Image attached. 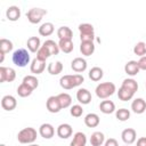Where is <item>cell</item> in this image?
I'll return each instance as SVG.
<instances>
[{
    "instance_id": "9",
    "label": "cell",
    "mask_w": 146,
    "mask_h": 146,
    "mask_svg": "<svg viewBox=\"0 0 146 146\" xmlns=\"http://www.w3.org/2000/svg\"><path fill=\"white\" fill-rule=\"evenodd\" d=\"M17 106V100L11 95H6L1 99V107L5 111H13Z\"/></svg>"
},
{
    "instance_id": "37",
    "label": "cell",
    "mask_w": 146,
    "mask_h": 146,
    "mask_svg": "<svg viewBox=\"0 0 146 146\" xmlns=\"http://www.w3.org/2000/svg\"><path fill=\"white\" fill-rule=\"evenodd\" d=\"M122 87H125V88L130 89L133 92H136L138 90V83L133 79H124L123 82H122Z\"/></svg>"
},
{
    "instance_id": "19",
    "label": "cell",
    "mask_w": 146,
    "mask_h": 146,
    "mask_svg": "<svg viewBox=\"0 0 146 146\" xmlns=\"http://www.w3.org/2000/svg\"><path fill=\"white\" fill-rule=\"evenodd\" d=\"M100 119L96 113H89L84 116V124L89 128H95L99 124Z\"/></svg>"
},
{
    "instance_id": "3",
    "label": "cell",
    "mask_w": 146,
    "mask_h": 146,
    "mask_svg": "<svg viewBox=\"0 0 146 146\" xmlns=\"http://www.w3.org/2000/svg\"><path fill=\"white\" fill-rule=\"evenodd\" d=\"M115 84L113 82H103V83H99L97 87H96V95L98 98H102V99H105L110 96H112L114 92H115Z\"/></svg>"
},
{
    "instance_id": "41",
    "label": "cell",
    "mask_w": 146,
    "mask_h": 146,
    "mask_svg": "<svg viewBox=\"0 0 146 146\" xmlns=\"http://www.w3.org/2000/svg\"><path fill=\"white\" fill-rule=\"evenodd\" d=\"M138 66H139L140 70L146 71V56H143V57L139 58V60H138Z\"/></svg>"
},
{
    "instance_id": "30",
    "label": "cell",
    "mask_w": 146,
    "mask_h": 146,
    "mask_svg": "<svg viewBox=\"0 0 146 146\" xmlns=\"http://www.w3.org/2000/svg\"><path fill=\"white\" fill-rule=\"evenodd\" d=\"M57 97H58V99H59V103H60L62 108H66V107H68V106L72 104V97H71L67 92L58 94Z\"/></svg>"
},
{
    "instance_id": "2",
    "label": "cell",
    "mask_w": 146,
    "mask_h": 146,
    "mask_svg": "<svg viewBox=\"0 0 146 146\" xmlns=\"http://www.w3.org/2000/svg\"><path fill=\"white\" fill-rule=\"evenodd\" d=\"M30 54L26 49L19 48L14 51L13 54V63L18 67H24L30 63Z\"/></svg>"
},
{
    "instance_id": "46",
    "label": "cell",
    "mask_w": 146,
    "mask_h": 146,
    "mask_svg": "<svg viewBox=\"0 0 146 146\" xmlns=\"http://www.w3.org/2000/svg\"><path fill=\"white\" fill-rule=\"evenodd\" d=\"M145 84H146V82H145Z\"/></svg>"
},
{
    "instance_id": "21",
    "label": "cell",
    "mask_w": 146,
    "mask_h": 146,
    "mask_svg": "<svg viewBox=\"0 0 146 146\" xmlns=\"http://www.w3.org/2000/svg\"><path fill=\"white\" fill-rule=\"evenodd\" d=\"M26 46L31 52H38V50L41 48V42L38 36H31L27 39Z\"/></svg>"
},
{
    "instance_id": "16",
    "label": "cell",
    "mask_w": 146,
    "mask_h": 146,
    "mask_svg": "<svg viewBox=\"0 0 146 146\" xmlns=\"http://www.w3.org/2000/svg\"><path fill=\"white\" fill-rule=\"evenodd\" d=\"M6 16L9 21L15 22L21 17V9L17 6H9L6 10Z\"/></svg>"
},
{
    "instance_id": "10",
    "label": "cell",
    "mask_w": 146,
    "mask_h": 146,
    "mask_svg": "<svg viewBox=\"0 0 146 146\" xmlns=\"http://www.w3.org/2000/svg\"><path fill=\"white\" fill-rule=\"evenodd\" d=\"M76 99L79 100V103H81L82 105H87L91 102V94L88 89L86 88H80L76 91Z\"/></svg>"
},
{
    "instance_id": "5",
    "label": "cell",
    "mask_w": 146,
    "mask_h": 146,
    "mask_svg": "<svg viewBox=\"0 0 146 146\" xmlns=\"http://www.w3.org/2000/svg\"><path fill=\"white\" fill-rule=\"evenodd\" d=\"M79 31H80V39L81 42L84 41H92L95 40V32H94V26L89 23H82L79 25Z\"/></svg>"
},
{
    "instance_id": "13",
    "label": "cell",
    "mask_w": 146,
    "mask_h": 146,
    "mask_svg": "<svg viewBox=\"0 0 146 146\" xmlns=\"http://www.w3.org/2000/svg\"><path fill=\"white\" fill-rule=\"evenodd\" d=\"M71 67H72V70L74 72L81 73V72L86 71V68H87V60L84 58H82V57H76V58H74L72 60Z\"/></svg>"
},
{
    "instance_id": "36",
    "label": "cell",
    "mask_w": 146,
    "mask_h": 146,
    "mask_svg": "<svg viewBox=\"0 0 146 146\" xmlns=\"http://www.w3.org/2000/svg\"><path fill=\"white\" fill-rule=\"evenodd\" d=\"M133 52L135 55L139 56V57H143V56H146V43L145 42H137L133 47Z\"/></svg>"
},
{
    "instance_id": "33",
    "label": "cell",
    "mask_w": 146,
    "mask_h": 146,
    "mask_svg": "<svg viewBox=\"0 0 146 146\" xmlns=\"http://www.w3.org/2000/svg\"><path fill=\"white\" fill-rule=\"evenodd\" d=\"M13 42L8 39H5L2 38L0 40V52L1 54H6V52H9L11 49H13Z\"/></svg>"
},
{
    "instance_id": "17",
    "label": "cell",
    "mask_w": 146,
    "mask_h": 146,
    "mask_svg": "<svg viewBox=\"0 0 146 146\" xmlns=\"http://www.w3.org/2000/svg\"><path fill=\"white\" fill-rule=\"evenodd\" d=\"M131 110L137 114L144 113L146 111V102L143 98H136L131 104Z\"/></svg>"
},
{
    "instance_id": "22",
    "label": "cell",
    "mask_w": 146,
    "mask_h": 146,
    "mask_svg": "<svg viewBox=\"0 0 146 146\" xmlns=\"http://www.w3.org/2000/svg\"><path fill=\"white\" fill-rule=\"evenodd\" d=\"M80 51L84 56H91L95 51V44L92 41H84L80 44Z\"/></svg>"
},
{
    "instance_id": "12",
    "label": "cell",
    "mask_w": 146,
    "mask_h": 146,
    "mask_svg": "<svg viewBox=\"0 0 146 146\" xmlns=\"http://www.w3.org/2000/svg\"><path fill=\"white\" fill-rule=\"evenodd\" d=\"M72 133H73V130L68 123H62L57 128V136L62 139H67L68 137L72 136Z\"/></svg>"
},
{
    "instance_id": "44",
    "label": "cell",
    "mask_w": 146,
    "mask_h": 146,
    "mask_svg": "<svg viewBox=\"0 0 146 146\" xmlns=\"http://www.w3.org/2000/svg\"><path fill=\"white\" fill-rule=\"evenodd\" d=\"M29 146H39V145H36V144H31V145H29Z\"/></svg>"
},
{
    "instance_id": "40",
    "label": "cell",
    "mask_w": 146,
    "mask_h": 146,
    "mask_svg": "<svg viewBox=\"0 0 146 146\" xmlns=\"http://www.w3.org/2000/svg\"><path fill=\"white\" fill-rule=\"evenodd\" d=\"M70 113H71L72 116H74V117H79V116L82 115V113H83V108H82L81 105H78V104H76V105H73V106L71 107Z\"/></svg>"
},
{
    "instance_id": "26",
    "label": "cell",
    "mask_w": 146,
    "mask_h": 146,
    "mask_svg": "<svg viewBox=\"0 0 146 146\" xmlns=\"http://www.w3.org/2000/svg\"><path fill=\"white\" fill-rule=\"evenodd\" d=\"M54 30H55L54 24L50 22H46V23L41 24V26L39 27V34L42 36H48V35L52 34Z\"/></svg>"
},
{
    "instance_id": "35",
    "label": "cell",
    "mask_w": 146,
    "mask_h": 146,
    "mask_svg": "<svg viewBox=\"0 0 146 146\" xmlns=\"http://www.w3.org/2000/svg\"><path fill=\"white\" fill-rule=\"evenodd\" d=\"M32 91H33V89L32 88H30L27 84H25V83H21L19 86H18V88H17V94H18V96H21V97H27V96H30L31 94H32Z\"/></svg>"
},
{
    "instance_id": "23",
    "label": "cell",
    "mask_w": 146,
    "mask_h": 146,
    "mask_svg": "<svg viewBox=\"0 0 146 146\" xmlns=\"http://www.w3.org/2000/svg\"><path fill=\"white\" fill-rule=\"evenodd\" d=\"M139 70H140V68H139V66H138V62H136V60H129V62L124 65V71H125V73H127L128 75H131V76L138 74Z\"/></svg>"
},
{
    "instance_id": "8",
    "label": "cell",
    "mask_w": 146,
    "mask_h": 146,
    "mask_svg": "<svg viewBox=\"0 0 146 146\" xmlns=\"http://www.w3.org/2000/svg\"><path fill=\"white\" fill-rule=\"evenodd\" d=\"M46 106L50 113H58L62 110V106L57 96H50L46 102Z\"/></svg>"
},
{
    "instance_id": "29",
    "label": "cell",
    "mask_w": 146,
    "mask_h": 146,
    "mask_svg": "<svg viewBox=\"0 0 146 146\" xmlns=\"http://www.w3.org/2000/svg\"><path fill=\"white\" fill-rule=\"evenodd\" d=\"M42 46H44L48 49V51L50 52V55H57L59 52V46L54 40H46Z\"/></svg>"
},
{
    "instance_id": "32",
    "label": "cell",
    "mask_w": 146,
    "mask_h": 146,
    "mask_svg": "<svg viewBox=\"0 0 146 146\" xmlns=\"http://www.w3.org/2000/svg\"><path fill=\"white\" fill-rule=\"evenodd\" d=\"M58 46H59V49H60L63 52H65V54L71 52V51L73 50V48H74L72 40H59Z\"/></svg>"
},
{
    "instance_id": "1",
    "label": "cell",
    "mask_w": 146,
    "mask_h": 146,
    "mask_svg": "<svg viewBox=\"0 0 146 146\" xmlns=\"http://www.w3.org/2000/svg\"><path fill=\"white\" fill-rule=\"evenodd\" d=\"M83 81H84V78L81 74H72V75L67 74L59 79V84L62 88L68 90V89H73L80 86Z\"/></svg>"
},
{
    "instance_id": "20",
    "label": "cell",
    "mask_w": 146,
    "mask_h": 146,
    "mask_svg": "<svg viewBox=\"0 0 146 146\" xmlns=\"http://www.w3.org/2000/svg\"><path fill=\"white\" fill-rule=\"evenodd\" d=\"M57 36L59 38V40H72L73 32L68 26H60L57 30Z\"/></svg>"
},
{
    "instance_id": "7",
    "label": "cell",
    "mask_w": 146,
    "mask_h": 146,
    "mask_svg": "<svg viewBox=\"0 0 146 146\" xmlns=\"http://www.w3.org/2000/svg\"><path fill=\"white\" fill-rule=\"evenodd\" d=\"M16 78V72L14 68L11 67H5L1 66L0 67V82H11L14 81Z\"/></svg>"
},
{
    "instance_id": "28",
    "label": "cell",
    "mask_w": 146,
    "mask_h": 146,
    "mask_svg": "<svg viewBox=\"0 0 146 146\" xmlns=\"http://www.w3.org/2000/svg\"><path fill=\"white\" fill-rule=\"evenodd\" d=\"M133 95H135L133 91H131L130 89H128V88H125V87H122V86H121V88H120L119 91H117V97H119L121 100H123V102L130 100V99L133 97Z\"/></svg>"
},
{
    "instance_id": "27",
    "label": "cell",
    "mask_w": 146,
    "mask_h": 146,
    "mask_svg": "<svg viewBox=\"0 0 146 146\" xmlns=\"http://www.w3.org/2000/svg\"><path fill=\"white\" fill-rule=\"evenodd\" d=\"M47 71L51 75H57L63 71V64L60 62H51L48 64Z\"/></svg>"
},
{
    "instance_id": "39",
    "label": "cell",
    "mask_w": 146,
    "mask_h": 146,
    "mask_svg": "<svg viewBox=\"0 0 146 146\" xmlns=\"http://www.w3.org/2000/svg\"><path fill=\"white\" fill-rule=\"evenodd\" d=\"M49 56H51V55H50V52L48 51V49H47L44 46H41V48H40V49L38 50V52H36V58L40 59V60L46 62V59H47Z\"/></svg>"
},
{
    "instance_id": "34",
    "label": "cell",
    "mask_w": 146,
    "mask_h": 146,
    "mask_svg": "<svg viewBox=\"0 0 146 146\" xmlns=\"http://www.w3.org/2000/svg\"><path fill=\"white\" fill-rule=\"evenodd\" d=\"M23 83L27 84L30 88H32V89L34 90V89H36L38 86H39V80H38L34 75H26V76H24V79H23Z\"/></svg>"
},
{
    "instance_id": "43",
    "label": "cell",
    "mask_w": 146,
    "mask_h": 146,
    "mask_svg": "<svg viewBox=\"0 0 146 146\" xmlns=\"http://www.w3.org/2000/svg\"><path fill=\"white\" fill-rule=\"evenodd\" d=\"M137 146H146V137H140L137 140Z\"/></svg>"
},
{
    "instance_id": "38",
    "label": "cell",
    "mask_w": 146,
    "mask_h": 146,
    "mask_svg": "<svg viewBox=\"0 0 146 146\" xmlns=\"http://www.w3.org/2000/svg\"><path fill=\"white\" fill-rule=\"evenodd\" d=\"M115 115H116V119L120 120V121H127L129 117H130V111L127 110V108H120L115 112Z\"/></svg>"
},
{
    "instance_id": "42",
    "label": "cell",
    "mask_w": 146,
    "mask_h": 146,
    "mask_svg": "<svg viewBox=\"0 0 146 146\" xmlns=\"http://www.w3.org/2000/svg\"><path fill=\"white\" fill-rule=\"evenodd\" d=\"M104 146H119V144H117V140H116V139H114V138H108V139L105 141Z\"/></svg>"
},
{
    "instance_id": "4",
    "label": "cell",
    "mask_w": 146,
    "mask_h": 146,
    "mask_svg": "<svg viewBox=\"0 0 146 146\" xmlns=\"http://www.w3.org/2000/svg\"><path fill=\"white\" fill-rule=\"evenodd\" d=\"M35 139H36V130L31 127L24 128L17 133V140L21 144H32Z\"/></svg>"
},
{
    "instance_id": "15",
    "label": "cell",
    "mask_w": 146,
    "mask_h": 146,
    "mask_svg": "<svg viewBox=\"0 0 146 146\" xmlns=\"http://www.w3.org/2000/svg\"><path fill=\"white\" fill-rule=\"evenodd\" d=\"M44 68H46V62L40 60L36 57L31 62L30 70H31L32 73H34V74H41L44 71Z\"/></svg>"
},
{
    "instance_id": "24",
    "label": "cell",
    "mask_w": 146,
    "mask_h": 146,
    "mask_svg": "<svg viewBox=\"0 0 146 146\" xmlns=\"http://www.w3.org/2000/svg\"><path fill=\"white\" fill-rule=\"evenodd\" d=\"M105 141V136L103 132L100 131H95L91 133V137H90V144L91 146H100L103 145Z\"/></svg>"
},
{
    "instance_id": "14",
    "label": "cell",
    "mask_w": 146,
    "mask_h": 146,
    "mask_svg": "<svg viewBox=\"0 0 146 146\" xmlns=\"http://www.w3.org/2000/svg\"><path fill=\"white\" fill-rule=\"evenodd\" d=\"M121 137H122V140H123L125 144L130 145V144L135 143L136 137H137V133H136V130H135V129H132V128H127V129H124V130L122 131Z\"/></svg>"
},
{
    "instance_id": "11",
    "label": "cell",
    "mask_w": 146,
    "mask_h": 146,
    "mask_svg": "<svg viewBox=\"0 0 146 146\" xmlns=\"http://www.w3.org/2000/svg\"><path fill=\"white\" fill-rule=\"evenodd\" d=\"M39 133L44 139H50L55 135V129L50 123H42L39 128Z\"/></svg>"
},
{
    "instance_id": "45",
    "label": "cell",
    "mask_w": 146,
    "mask_h": 146,
    "mask_svg": "<svg viewBox=\"0 0 146 146\" xmlns=\"http://www.w3.org/2000/svg\"><path fill=\"white\" fill-rule=\"evenodd\" d=\"M0 146H6V145H5V144H1V145H0Z\"/></svg>"
},
{
    "instance_id": "18",
    "label": "cell",
    "mask_w": 146,
    "mask_h": 146,
    "mask_svg": "<svg viewBox=\"0 0 146 146\" xmlns=\"http://www.w3.org/2000/svg\"><path fill=\"white\" fill-rule=\"evenodd\" d=\"M86 143H87V136L83 132L78 131L74 133L70 146H86Z\"/></svg>"
},
{
    "instance_id": "25",
    "label": "cell",
    "mask_w": 146,
    "mask_h": 146,
    "mask_svg": "<svg viewBox=\"0 0 146 146\" xmlns=\"http://www.w3.org/2000/svg\"><path fill=\"white\" fill-rule=\"evenodd\" d=\"M99 110L104 114H111L115 111V104L112 100H103L99 104Z\"/></svg>"
},
{
    "instance_id": "31",
    "label": "cell",
    "mask_w": 146,
    "mask_h": 146,
    "mask_svg": "<svg viewBox=\"0 0 146 146\" xmlns=\"http://www.w3.org/2000/svg\"><path fill=\"white\" fill-rule=\"evenodd\" d=\"M103 75H104V72H103V70L100 68V67H98V66H95V67H92L90 71H89V78L92 80V81H99L102 78H103Z\"/></svg>"
},
{
    "instance_id": "6",
    "label": "cell",
    "mask_w": 146,
    "mask_h": 146,
    "mask_svg": "<svg viewBox=\"0 0 146 146\" xmlns=\"http://www.w3.org/2000/svg\"><path fill=\"white\" fill-rule=\"evenodd\" d=\"M47 14L46 9L42 8H31L27 13H26V17L29 19L30 23L32 24H38L40 23V21L42 19V17Z\"/></svg>"
}]
</instances>
